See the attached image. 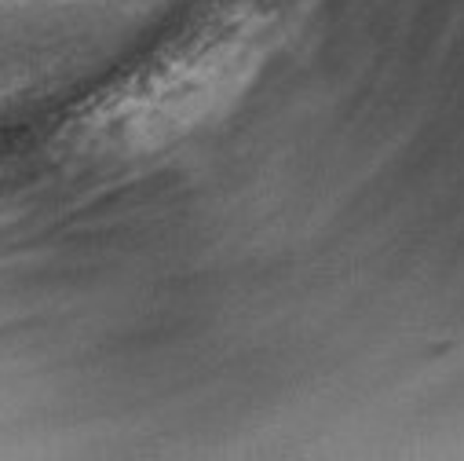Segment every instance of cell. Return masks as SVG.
Returning a JSON list of instances; mask_svg holds the SVG:
<instances>
[{"instance_id":"cell-1","label":"cell","mask_w":464,"mask_h":461,"mask_svg":"<svg viewBox=\"0 0 464 461\" xmlns=\"http://www.w3.org/2000/svg\"><path fill=\"white\" fill-rule=\"evenodd\" d=\"M264 37L260 19L212 26L113 99L95 122L99 140L125 154H147L198 129L249 84L264 59Z\"/></svg>"}]
</instances>
